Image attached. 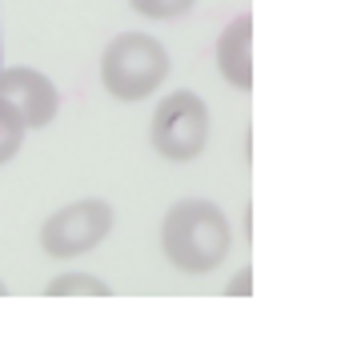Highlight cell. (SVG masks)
<instances>
[{
    "label": "cell",
    "instance_id": "6da1fadb",
    "mask_svg": "<svg viewBox=\"0 0 357 337\" xmlns=\"http://www.w3.org/2000/svg\"><path fill=\"white\" fill-rule=\"evenodd\" d=\"M233 249L225 209L209 197H185L165 213L161 221V253L185 277H205L221 269V261Z\"/></svg>",
    "mask_w": 357,
    "mask_h": 337
},
{
    "label": "cell",
    "instance_id": "7a4b0ae2",
    "mask_svg": "<svg viewBox=\"0 0 357 337\" xmlns=\"http://www.w3.org/2000/svg\"><path fill=\"white\" fill-rule=\"evenodd\" d=\"M169 68H173L169 48L149 32H121L100 52V84L113 100L125 105L149 100L165 84Z\"/></svg>",
    "mask_w": 357,
    "mask_h": 337
},
{
    "label": "cell",
    "instance_id": "3957f363",
    "mask_svg": "<svg viewBox=\"0 0 357 337\" xmlns=\"http://www.w3.org/2000/svg\"><path fill=\"white\" fill-rule=\"evenodd\" d=\"M149 144L157 157L173 165H189L209 144V105L193 89H177L157 100V112L149 121Z\"/></svg>",
    "mask_w": 357,
    "mask_h": 337
},
{
    "label": "cell",
    "instance_id": "277c9868",
    "mask_svg": "<svg viewBox=\"0 0 357 337\" xmlns=\"http://www.w3.org/2000/svg\"><path fill=\"white\" fill-rule=\"evenodd\" d=\"M113 221H116V213L109 201H100V197L73 201V205L45 217V225H40V249L49 257H56V261L84 257L113 233Z\"/></svg>",
    "mask_w": 357,
    "mask_h": 337
},
{
    "label": "cell",
    "instance_id": "5b68a950",
    "mask_svg": "<svg viewBox=\"0 0 357 337\" xmlns=\"http://www.w3.org/2000/svg\"><path fill=\"white\" fill-rule=\"evenodd\" d=\"M0 100L17 112L24 128H49L61 112V93L40 68L29 64H13V68H0Z\"/></svg>",
    "mask_w": 357,
    "mask_h": 337
},
{
    "label": "cell",
    "instance_id": "8992f818",
    "mask_svg": "<svg viewBox=\"0 0 357 337\" xmlns=\"http://www.w3.org/2000/svg\"><path fill=\"white\" fill-rule=\"evenodd\" d=\"M217 73L237 93H253V16H233L217 36Z\"/></svg>",
    "mask_w": 357,
    "mask_h": 337
},
{
    "label": "cell",
    "instance_id": "52a82bcc",
    "mask_svg": "<svg viewBox=\"0 0 357 337\" xmlns=\"http://www.w3.org/2000/svg\"><path fill=\"white\" fill-rule=\"evenodd\" d=\"M113 285L93 273H61L45 285V297H109Z\"/></svg>",
    "mask_w": 357,
    "mask_h": 337
},
{
    "label": "cell",
    "instance_id": "ba28073f",
    "mask_svg": "<svg viewBox=\"0 0 357 337\" xmlns=\"http://www.w3.org/2000/svg\"><path fill=\"white\" fill-rule=\"evenodd\" d=\"M24 121H20L17 112L8 109L4 100H0V165H8V160L20 153V144H24Z\"/></svg>",
    "mask_w": 357,
    "mask_h": 337
},
{
    "label": "cell",
    "instance_id": "9c48e42d",
    "mask_svg": "<svg viewBox=\"0 0 357 337\" xmlns=\"http://www.w3.org/2000/svg\"><path fill=\"white\" fill-rule=\"evenodd\" d=\"M132 13L149 16V20H177V16H185L189 8H193L197 0H129Z\"/></svg>",
    "mask_w": 357,
    "mask_h": 337
},
{
    "label": "cell",
    "instance_id": "30bf717a",
    "mask_svg": "<svg viewBox=\"0 0 357 337\" xmlns=\"http://www.w3.org/2000/svg\"><path fill=\"white\" fill-rule=\"evenodd\" d=\"M225 293H229V297H249V293H253V269L237 273V277L225 285Z\"/></svg>",
    "mask_w": 357,
    "mask_h": 337
},
{
    "label": "cell",
    "instance_id": "8fae6325",
    "mask_svg": "<svg viewBox=\"0 0 357 337\" xmlns=\"http://www.w3.org/2000/svg\"><path fill=\"white\" fill-rule=\"evenodd\" d=\"M0 68H4V36H0Z\"/></svg>",
    "mask_w": 357,
    "mask_h": 337
},
{
    "label": "cell",
    "instance_id": "7c38bea8",
    "mask_svg": "<svg viewBox=\"0 0 357 337\" xmlns=\"http://www.w3.org/2000/svg\"><path fill=\"white\" fill-rule=\"evenodd\" d=\"M4 293H8V285H4V281H0V297H4Z\"/></svg>",
    "mask_w": 357,
    "mask_h": 337
}]
</instances>
